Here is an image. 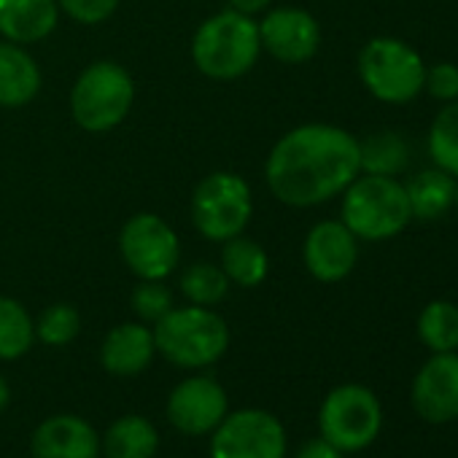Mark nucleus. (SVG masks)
Returning <instances> with one entry per match:
<instances>
[{
    "label": "nucleus",
    "instance_id": "obj_1",
    "mask_svg": "<svg viewBox=\"0 0 458 458\" xmlns=\"http://www.w3.org/2000/svg\"><path fill=\"white\" fill-rule=\"evenodd\" d=\"M359 173V138L324 122L284 132L265 159L267 189L289 208L324 205L340 197Z\"/></svg>",
    "mask_w": 458,
    "mask_h": 458
},
{
    "label": "nucleus",
    "instance_id": "obj_2",
    "mask_svg": "<svg viewBox=\"0 0 458 458\" xmlns=\"http://www.w3.org/2000/svg\"><path fill=\"white\" fill-rule=\"evenodd\" d=\"M262 57L259 25L254 17L224 9L210 14L191 36V63L213 81H235L257 68Z\"/></svg>",
    "mask_w": 458,
    "mask_h": 458
},
{
    "label": "nucleus",
    "instance_id": "obj_3",
    "mask_svg": "<svg viewBox=\"0 0 458 458\" xmlns=\"http://www.w3.org/2000/svg\"><path fill=\"white\" fill-rule=\"evenodd\" d=\"M340 221L359 241L380 243L396 238L412 221L407 189L391 175H356L343 191Z\"/></svg>",
    "mask_w": 458,
    "mask_h": 458
},
{
    "label": "nucleus",
    "instance_id": "obj_4",
    "mask_svg": "<svg viewBox=\"0 0 458 458\" xmlns=\"http://www.w3.org/2000/svg\"><path fill=\"white\" fill-rule=\"evenodd\" d=\"M151 332L157 353L181 369L210 367L229 348V327L213 308H173L151 327Z\"/></svg>",
    "mask_w": 458,
    "mask_h": 458
},
{
    "label": "nucleus",
    "instance_id": "obj_5",
    "mask_svg": "<svg viewBox=\"0 0 458 458\" xmlns=\"http://www.w3.org/2000/svg\"><path fill=\"white\" fill-rule=\"evenodd\" d=\"M135 81L130 71L114 60L89 63L73 81L71 89V116L92 135H106L116 130L132 111Z\"/></svg>",
    "mask_w": 458,
    "mask_h": 458
},
{
    "label": "nucleus",
    "instance_id": "obj_6",
    "mask_svg": "<svg viewBox=\"0 0 458 458\" xmlns=\"http://www.w3.org/2000/svg\"><path fill=\"white\" fill-rule=\"evenodd\" d=\"M191 224L208 243H224L246 233L254 216L251 183L233 170L202 175L191 191Z\"/></svg>",
    "mask_w": 458,
    "mask_h": 458
},
{
    "label": "nucleus",
    "instance_id": "obj_7",
    "mask_svg": "<svg viewBox=\"0 0 458 458\" xmlns=\"http://www.w3.org/2000/svg\"><path fill=\"white\" fill-rule=\"evenodd\" d=\"M359 79L380 103L402 106L423 92V57L399 38H372L359 55Z\"/></svg>",
    "mask_w": 458,
    "mask_h": 458
},
{
    "label": "nucleus",
    "instance_id": "obj_8",
    "mask_svg": "<svg viewBox=\"0 0 458 458\" xmlns=\"http://www.w3.org/2000/svg\"><path fill=\"white\" fill-rule=\"evenodd\" d=\"M383 426V410L377 396L359 383L337 386L327 394L318 410V428L327 442L343 453L369 447Z\"/></svg>",
    "mask_w": 458,
    "mask_h": 458
},
{
    "label": "nucleus",
    "instance_id": "obj_9",
    "mask_svg": "<svg viewBox=\"0 0 458 458\" xmlns=\"http://www.w3.org/2000/svg\"><path fill=\"white\" fill-rule=\"evenodd\" d=\"M119 254L138 281H167L181 262V241L162 216L135 213L119 233Z\"/></svg>",
    "mask_w": 458,
    "mask_h": 458
},
{
    "label": "nucleus",
    "instance_id": "obj_10",
    "mask_svg": "<svg viewBox=\"0 0 458 458\" xmlns=\"http://www.w3.org/2000/svg\"><path fill=\"white\" fill-rule=\"evenodd\" d=\"M210 434V458H286L284 423L267 410L226 412Z\"/></svg>",
    "mask_w": 458,
    "mask_h": 458
},
{
    "label": "nucleus",
    "instance_id": "obj_11",
    "mask_svg": "<svg viewBox=\"0 0 458 458\" xmlns=\"http://www.w3.org/2000/svg\"><path fill=\"white\" fill-rule=\"evenodd\" d=\"M259 25L262 52L284 65H302L316 57L321 49V25L318 20L297 6L267 9Z\"/></svg>",
    "mask_w": 458,
    "mask_h": 458
},
{
    "label": "nucleus",
    "instance_id": "obj_12",
    "mask_svg": "<svg viewBox=\"0 0 458 458\" xmlns=\"http://www.w3.org/2000/svg\"><path fill=\"white\" fill-rule=\"evenodd\" d=\"M226 407H229L226 391L216 377L191 375L170 391L165 412L178 431L189 437H199V434H210L226 418Z\"/></svg>",
    "mask_w": 458,
    "mask_h": 458
},
{
    "label": "nucleus",
    "instance_id": "obj_13",
    "mask_svg": "<svg viewBox=\"0 0 458 458\" xmlns=\"http://www.w3.org/2000/svg\"><path fill=\"white\" fill-rule=\"evenodd\" d=\"M302 262L316 281L340 284L359 262V238L343 221H318L305 235Z\"/></svg>",
    "mask_w": 458,
    "mask_h": 458
},
{
    "label": "nucleus",
    "instance_id": "obj_14",
    "mask_svg": "<svg viewBox=\"0 0 458 458\" xmlns=\"http://www.w3.org/2000/svg\"><path fill=\"white\" fill-rule=\"evenodd\" d=\"M412 407L428 423L458 418V353H434L412 380Z\"/></svg>",
    "mask_w": 458,
    "mask_h": 458
},
{
    "label": "nucleus",
    "instance_id": "obj_15",
    "mask_svg": "<svg viewBox=\"0 0 458 458\" xmlns=\"http://www.w3.org/2000/svg\"><path fill=\"white\" fill-rule=\"evenodd\" d=\"M33 458H100V437L81 415H52L30 437Z\"/></svg>",
    "mask_w": 458,
    "mask_h": 458
},
{
    "label": "nucleus",
    "instance_id": "obj_16",
    "mask_svg": "<svg viewBox=\"0 0 458 458\" xmlns=\"http://www.w3.org/2000/svg\"><path fill=\"white\" fill-rule=\"evenodd\" d=\"M157 345H154V332L143 321H124L114 327L100 345V364L106 372L116 377H132L148 369L154 361Z\"/></svg>",
    "mask_w": 458,
    "mask_h": 458
},
{
    "label": "nucleus",
    "instance_id": "obj_17",
    "mask_svg": "<svg viewBox=\"0 0 458 458\" xmlns=\"http://www.w3.org/2000/svg\"><path fill=\"white\" fill-rule=\"evenodd\" d=\"M57 0H0V38L33 47L47 41L60 25Z\"/></svg>",
    "mask_w": 458,
    "mask_h": 458
},
{
    "label": "nucleus",
    "instance_id": "obj_18",
    "mask_svg": "<svg viewBox=\"0 0 458 458\" xmlns=\"http://www.w3.org/2000/svg\"><path fill=\"white\" fill-rule=\"evenodd\" d=\"M44 73L28 47L0 38V108H25L38 98Z\"/></svg>",
    "mask_w": 458,
    "mask_h": 458
},
{
    "label": "nucleus",
    "instance_id": "obj_19",
    "mask_svg": "<svg viewBox=\"0 0 458 458\" xmlns=\"http://www.w3.org/2000/svg\"><path fill=\"white\" fill-rule=\"evenodd\" d=\"M218 267L224 270L226 281L241 289H257L267 281L270 273V257L246 233L238 238H229L221 243V262Z\"/></svg>",
    "mask_w": 458,
    "mask_h": 458
},
{
    "label": "nucleus",
    "instance_id": "obj_20",
    "mask_svg": "<svg viewBox=\"0 0 458 458\" xmlns=\"http://www.w3.org/2000/svg\"><path fill=\"white\" fill-rule=\"evenodd\" d=\"M159 447V431L143 415L116 418L100 439V455L106 458H154Z\"/></svg>",
    "mask_w": 458,
    "mask_h": 458
},
{
    "label": "nucleus",
    "instance_id": "obj_21",
    "mask_svg": "<svg viewBox=\"0 0 458 458\" xmlns=\"http://www.w3.org/2000/svg\"><path fill=\"white\" fill-rule=\"evenodd\" d=\"M407 199H410V210L412 218L420 221H437L439 216H445L453 202H455V178L439 167H428L415 173L407 183Z\"/></svg>",
    "mask_w": 458,
    "mask_h": 458
},
{
    "label": "nucleus",
    "instance_id": "obj_22",
    "mask_svg": "<svg viewBox=\"0 0 458 458\" xmlns=\"http://www.w3.org/2000/svg\"><path fill=\"white\" fill-rule=\"evenodd\" d=\"M410 162V143L391 130L372 132L359 140V167L367 175H391L396 178Z\"/></svg>",
    "mask_w": 458,
    "mask_h": 458
},
{
    "label": "nucleus",
    "instance_id": "obj_23",
    "mask_svg": "<svg viewBox=\"0 0 458 458\" xmlns=\"http://www.w3.org/2000/svg\"><path fill=\"white\" fill-rule=\"evenodd\" d=\"M36 343V321L28 313V308L14 300L0 294V359L14 361L22 359Z\"/></svg>",
    "mask_w": 458,
    "mask_h": 458
},
{
    "label": "nucleus",
    "instance_id": "obj_24",
    "mask_svg": "<svg viewBox=\"0 0 458 458\" xmlns=\"http://www.w3.org/2000/svg\"><path fill=\"white\" fill-rule=\"evenodd\" d=\"M418 337L431 353L458 351V305L447 300L428 302L418 316Z\"/></svg>",
    "mask_w": 458,
    "mask_h": 458
},
{
    "label": "nucleus",
    "instance_id": "obj_25",
    "mask_svg": "<svg viewBox=\"0 0 458 458\" xmlns=\"http://www.w3.org/2000/svg\"><path fill=\"white\" fill-rule=\"evenodd\" d=\"M229 284L224 270L213 262H194L189 265L181 278H178V292L189 305H199V308H216L226 294H229Z\"/></svg>",
    "mask_w": 458,
    "mask_h": 458
},
{
    "label": "nucleus",
    "instance_id": "obj_26",
    "mask_svg": "<svg viewBox=\"0 0 458 458\" xmlns=\"http://www.w3.org/2000/svg\"><path fill=\"white\" fill-rule=\"evenodd\" d=\"M428 154L434 167L458 178V100L445 103V108L434 116L428 130Z\"/></svg>",
    "mask_w": 458,
    "mask_h": 458
},
{
    "label": "nucleus",
    "instance_id": "obj_27",
    "mask_svg": "<svg viewBox=\"0 0 458 458\" xmlns=\"http://www.w3.org/2000/svg\"><path fill=\"white\" fill-rule=\"evenodd\" d=\"M79 332H81V313L68 302H55L36 318V340H41L49 348L71 345L79 337Z\"/></svg>",
    "mask_w": 458,
    "mask_h": 458
},
{
    "label": "nucleus",
    "instance_id": "obj_28",
    "mask_svg": "<svg viewBox=\"0 0 458 458\" xmlns=\"http://www.w3.org/2000/svg\"><path fill=\"white\" fill-rule=\"evenodd\" d=\"M130 305H132V313L138 316V321H143L148 327H154L159 318H165L175 308L173 292L165 286V281H140L132 289Z\"/></svg>",
    "mask_w": 458,
    "mask_h": 458
},
{
    "label": "nucleus",
    "instance_id": "obj_29",
    "mask_svg": "<svg viewBox=\"0 0 458 458\" xmlns=\"http://www.w3.org/2000/svg\"><path fill=\"white\" fill-rule=\"evenodd\" d=\"M119 4L122 0H57L60 12L68 20H73L76 25H89V28L108 22L116 14Z\"/></svg>",
    "mask_w": 458,
    "mask_h": 458
},
{
    "label": "nucleus",
    "instance_id": "obj_30",
    "mask_svg": "<svg viewBox=\"0 0 458 458\" xmlns=\"http://www.w3.org/2000/svg\"><path fill=\"white\" fill-rule=\"evenodd\" d=\"M423 89L434 100H442V103L458 100V65H453V63H437V65L426 68Z\"/></svg>",
    "mask_w": 458,
    "mask_h": 458
},
{
    "label": "nucleus",
    "instance_id": "obj_31",
    "mask_svg": "<svg viewBox=\"0 0 458 458\" xmlns=\"http://www.w3.org/2000/svg\"><path fill=\"white\" fill-rule=\"evenodd\" d=\"M345 453L343 450H337L332 442H327L324 437H316V439H308L302 447H300V453H297V458H343Z\"/></svg>",
    "mask_w": 458,
    "mask_h": 458
},
{
    "label": "nucleus",
    "instance_id": "obj_32",
    "mask_svg": "<svg viewBox=\"0 0 458 458\" xmlns=\"http://www.w3.org/2000/svg\"><path fill=\"white\" fill-rule=\"evenodd\" d=\"M226 4L233 12H241L246 17H257V14H265L273 6V0H226Z\"/></svg>",
    "mask_w": 458,
    "mask_h": 458
},
{
    "label": "nucleus",
    "instance_id": "obj_33",
    "mask_svg": "<svg viewBox=\"0 0 458 458\" xmlns=\"http://www.w3.org/2000/svg\"><path fill=\"white\" fill-rule=\"evenodd\" d=\"M12 402V388H9V380L4 377V372H0V412H4Z\"/></svg>",
    "mask_w": 458,
    "mask_h": 458
},
{
    "label": "nucleus",
    "instance_id": "obj_34",
    "mask_svg": "<svg viewBox=\"0 0 458 458\" xmlns=\"http://www.w3.org/2000/svg\"><path fill=\"white\" fill-rule=\"evenodd\" d=\"M453 205H455V210H458V189H455V202H453Z\"/></svg>",
    "mask_w": 458,
    "mask_h": 458
}]
</instances>
